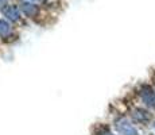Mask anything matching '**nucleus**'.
<instances>
[{
	"mask_svg": "<svg viewBox=\"0 0 155 135\" xmlns=\"http://www.w3.org/2000/svg\"><path fill=\"white\" fill-rule=\"evenodd\" d=\"M116 128H117V131L121 135H138L136 128L134 127L127 119H121V120H119L117 124H116Z\"/></svg>",
	"mask_w": 155,
	"mask_h": 135,
	"instance_id": "1",
	"label": "nucleus"
},
{
	"mask_svg": "<svg viewBox=\"0 0 155 135\" xmlns=\"http://www.w3.org/2000/svg\"><path fill=\"white\" fill-rule=\"evenodd\" d=\"M134 118H135L138 122L144 123V122H147L148 119H150V115H148V113L146 112V111L136 110V111H135V113H134Z\"/></svg>",
	"mask_w": 155,
	"mask_h": 135,
	"instance_id": "3",
	"label": "nucleus"
},
{
	"mask_svg": "<svg viewBox=\"0 0 155 135\" xmlns=\"http://www.w3.org/2000/svg\"><path fill=\"white\" fill-rule=\"evenodd\" d=\"M142 100L148 108L155 110V92L150 86H144L142 89Z\"/></svg>",
	"mask_w": 155,
	"mask_h": 135,
	"instance_id": "2",
	"label": "nucleus"
}]
</instances>
